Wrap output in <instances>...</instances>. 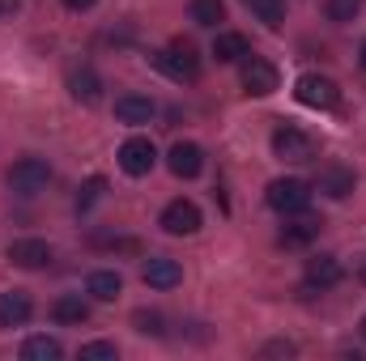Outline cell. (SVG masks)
I'll use <instances>...</instances> for the list:
<instances>
[{"label": "cell", "mask_w": 366, "mask_h": 361, "mask_svg": "<svg viewBox=\"0 0 366 361\" xmlns=\"http://www.w3.org/2000/svg\"><path fill=\"white\" fill-rule=\"evenodd\" d=\"M243 90L252 93V98H269V93L277 90V68L269 64V60H260V56H243Z\"/></svg>", "instance_id": "7"}, {"label": "cell", "mask_w": 366, "mask_h": 361, "mask_svg": "<svg viewBox=\"0 0 366 361\" xmlns=\"http://www.w3.org/2000/svg\"><path fill=\"white\" fill-rule=\"evenodd\" d=\"M294 98H298L302 106H311V111H332V106L341 102V86H337L332 77L302 73V77L294 81Z\"/></svg>", "instance_id": "3"}, {"label": "cell", "mask_w": 366, "mask_h": 361, "mask_svg": "<svg viewBox=\"0 0 366 361\" xmlns=\"http://www.w3.org/2000/svg\"><path fill=\"white\" fill-rule=\"evenodd\" d=\"M51 319L64 323V327H81V323L90 319V302H86L81 293H64V298L51 302Z\"/></svg>", "instance_id": "14"}, {"label": "cell", "mask_w": 366, "mask_h": 361, "mask_svg": "<svg viewBox=\"0 0 366 361\" xmlns=\"http://www.w3.org/2000/svg\"><path fill=\"white\" fill-rule=\"evenodd\" d=\"M47 183H51V166L43 158H21V162L9 166V187L17 195H39Z\"/></svg>", "instance_id": "4"}, {"label": "cell", "mask_w": 366, "mask_h": 361, "mask_svg": "<svg viewBox=\"0 0 366 361\" xmlns=\"http://www.w3.org/2000/svg\"><path fill=\"white\" fill-rule=\"evenodd\" d=\"M324 13H328V21L345 26V21H354V17L362 13V0H328V4H324Z\"/></svg>", "instance_id": "24"}, {"label": "cell", "mask_w": 366, "mask_h": 361, "mask_svg": "<svg viewBox=\"0 0 366 361\" xmlns=\"http://www.w3.org/2000/svg\"><path fill=\"white\" fill-rule=\"evenodd\" d=\"M60 4H64V9H73V13H86V9L98 4V0H60Z\"/></svg>", "instance_id": "28"}, {"label": "cell", "mask_w": 366, "mask_h": 361, "mask_svg": "<svg viewBox=\"0 0 366 361\" xmlns=\"http://www.w3.org/2000/svg\"><path fill=\"white\" fill-rule=\"evenodd\" d=\"M119 349L111 340H94V345H81V361H115Z\"/></svg>", "instance_id": "26"}, {"label": "cell", "mask_w": 366, "mask_h": 361, "mask_svg": "<svg viewBox=\"0 0 366 361\" xmlns=\"http://www.w3.org/2000/svg\"><path fill=\"white\" fill-rule=\"evenodd\" d=\"M9 260L17 264V268H47L51 264V247L43 243V238H17V243H9Z\"/></svg>", "instance_id": "11"}, {"label": "cell", "mask_w": 366, "mask_h": 361, "mask_svg": "<svg viewBox=\"0 0 366 361\" xmlns=\"http://www.w3.org/2000/svg\"><path fill=\"white\" fill-rule=\"evenodd\" d=\"M269 30H281L285 26V0H243Z\"/></svg>", "instance_id": "22"}, {"label": "cell", "mask_w": 366, "mask_h": 361, "mask_svg": "<svg viewBox=\"0 0 366 361\" xmlns=\"http://www.w3.org/2000/svg\"><path fill=\"white\" fill-rule=\"evenodd\" d=\"M154 162H158V149H154L149 136H128V141L119 145V171H124V175L141 179V175L154 171Z\"/></svg>", "instance_id": "6"}, {"label": "cell", "mask_w": 366, "mask_h": 361, "mask_svg": "<svg viewBox=\"0 0 366 361\" xmlns=\"http://www.w3.org/2000/svg\"><path fill=\"white\" fill-rule=\"evenodd\" d=\"M149 60H154V68H158V73H167V77H171V81H179V86H192V81L200 77L196 51H192V43H183V39H175L167 51H154Z\"/></svg>", "instance_id": "1"}, {"label": "cell", "mask_w": 366, "mask_h": 361, "mask_svg": "<svg viewBox=\"0 0 366 361\" xmlns=\"http://www.w3.org/2000/svg\"><path fill=\"white\" fill-rule=\"evenodd\" d=\"M154 115H158L154 98H141V93H124V98H115V119H119V123H149Z\"/></svg>", "instance_id": "13"}, {"label": "cell", "mask_w": 366, "mask_h": 361, "mask_svg": "<svg viewBox=\"0 0 366 361\" xmlns=\"http://www.w3.org/2000/svg\"><path fill=\"white\" fill-rule=\"evenodd\" d=\"M102 195H107V179H102V175H90V179L81 183V191H77V208L86 213V208H94Z\"/></svg>", "instance_id": "25"}, {"label": "cell", "mask_w": 366, "mask_h": 361, "mask_svg": "<svg viewBox=\"0 0 366 361\" xmlns=\"http://www.w3.org/2000/svg\"><path fill=\"white\" fill-rule=\"evenodd\" d=\"M69 90H73V98H77L81 106H94V102L102 98V77L86 64V68H77V73L69 77Z\"/></svg>", "instance_id": "17"}, {"label": "cell", "mask_w": 366, "mask_h": 361, "mask_svg": "<svg viewBox=\"0 0 366 361\" xmlns=\"http://www.w3.org/2000/svg\"><path fill=\"white\" fill-rule=\"evenodd\" d=\"M167 166H171L175 179H196V175L204 171V149H200L196 141H179V145H171Z\"/></svg>", "instance_id": "8"}, {"label": "cell", "mask_w": 366, "mask_h": 361, "mask_svg": "<svg viewBox=\"0 0 366 361\" xmlns=\"http://www.w3.org/2000/svg\"><path fill=\"white\" fill-rule=\"evenodd\" d=\"M358 60H362V68H366V43H362V51H358Z\"/></svg>", "instance_id": "30"}, {"label": "cell", "mask_w": 366, "mask_h": 361, "mask_svg": "<svg viewBox=\"0 0 366 361\" xmlns=\"http://www.w3.org/2000/svg\"><path fill=\"white\" fill-rule=\"evenodd\" d=\"M320 225H324V221H315V217H302V213H298V221H290V225L281 230V247H307V243L320 234Z\"/></svg>", "instance_id": "20"}, {"label": "cell", "mask_w": 366, "mask_h": 361, "mask_svg": "<svg viewBox=\"0 0 366 361\" xmlns=\"http://www.w3.org/2000/svg\"><path fill=\"white\" fill-rule=\"evenodd\" d=\"M243 56H252V47H247L243 34L226 30V34L213 39V60H217V64H234V60H243Z\"/></svg>", "instance_id": "18"}, {"label": "cell", "mask_w": 366, "mask_h": 361, "mask_svg": "<svg viewBox=\"0 0 366 361\" xmlns=\"http://www.w3.org/2000/svg\"><path fill=\"white\" fill-rule=\"evenodd\" d=\"M132 323H137V332H145V336H162V332H167L158 310H137V315H132Z\"/></svg>", "instance_id": "27"}, {"label": "cell", "mask_w": 366, "mask_h": 361, "mask_svg": "<svg viewBox=\"0 0 366 361\" xmlns=\"http://www.w3.org/2000/svg\"><path fill=\"white\" fill-rule=\"evenodd\" d=\"M162 230L175 234V238L196 234V230H200V208H196L192 200H171V204L162 208Z\"/></svg>", "instance_id": "9"}, {"label": "cell", "mask_w": 366, "mask_h": 361, "mask_svg": "<svg viewBox=\"0 0 366 361\" xmlns=\"http://www.w3.org/2000/svg\"><path fill=\"white\" fill-rule=\"evenodd\" d=\"M269 208L281 217H298L311 208V183L307 179H273L269 183Z\"/></svg>", "instance_id": "2"}, {"label": "cell", "mask_w": 366, "mask_h": 361, "mask_svg": "<svg viewBox=\"0 0 366 361\" xmlns=\"http://www.w3.org/2000/svg\"><path fill=\"white\" fill-rule=\"evenodd\" d=\"M273 153L281 162H294V166H302V162H315V141L302 132V128H277L273 132Z\"/></svg>", "instance_id": "5"}, {"label": "cell", "mask_w": 366, "mask_h": 361, "mask_svg": "<svg viewBox=\"0 0 366 361\" xmlns=\"http://www.w3.org/2000/svg\"><path fill=\"white\" fill-rule=\"evenodd\" d=\"M119 289H124V280H119V272H111V268L90 272V280H86V293L98 298V302H115V298H119Z\"/></svg>", "instance_id": "19"}, {"label": "cell", "mask_w": 366, "mask_h": 361, "mask_svg": "<svg viewBox=\"0 0 366 361\" xmlns=\"http://www.w3.org/2000/svg\"><path fill=\"white\" fill-rule=\"evenodd\" d=\"M141 280H145L149 289H175L183 280V268L175 260H167V255H154V260L141 268Z\"/></svg>", "instance_id": "12"}, {"label": "cell", "mask_w": 366, "mask_h": 361, "mask_svg": "<svg viewBox=\"0 0 366 361\" xmlns=\"http://www.w3.org/2000/svg\"><path fill=\"white\" fill-rule=\"evenodd\" d=\"M30 315H34V306H30V298L21 289L0 293V327H21Z\"/></svg>", "instance_id": "15"}, {"label": "cell", "mask_w": 366, "mask_h": 361, "mask_svg": "<svg viewBox=\"0 0 366 361\" xmlns=\"http://www.w3.org/2000/svg\"><path fill=\"white\" fill-rule=\"evenodd\" d=\"M21 9V0H0V17H13Z\"/></svg>", "instance_id": "29"}, {"label": "cell", "mask_w": 366, "mask_h": 361, "mask_svg": "<svg viewBox=\"0 0 366 361\" xmlns=\"http://www.w3.org/2000/svg\"><path fill=\"white\" fill-rule=\"evenodd\" d=\"M315 191H324V195H332V200H345V195L354 191V171H345V166H324L320 179H315Z\"/></svg>", "instance_id": "16"}, {"label": "cell", "mask_w": 366, "mask_h": 361, "mask_svg": "<svg viewBox=\"0 0 366 361\" xmlns=\"http://www.w3.org/2000/svg\"><path fill=\"white\" fill-rule=\"evenodd\" d=\"M192 21L213 30L217 21H226V4L222 0H192Z\"/></svg>", "instance_id": "23"}, {"label": "cell", "mask_w": 366, "mask_h": 361, "mask_svg": "<svg viewBox=\"0 0 366 361\" xmlns=\"http://www.w3.org/2000/svg\"><path fill=\"white\" fill-rule=\"evenodd\" d=\"M341 280H345V268H341L337 255H311V260H307V293L332 289V285H341Z\"/></svg>", "instance_id": "10"}, {"label": "cell", "mask_w": 366, "mask_h": 361, "mask_svg": "<svg viewBox=\"0 0 366 361\" xmlns=\"http://www.w3.org/2000/svg\"><path fill=\"white\" fill-rule=\"evenodd\" d=\"M21 357L26 361H60L64 357V345H60L56 336H30V340L21 345Z\"/></svg>", "instance_id": "21"}, {"label": "cell", "mask_w": 366, "mask_h": 361, "mask_svg": "<svg viewBox=\"0 0 366 361\" xmlns=\"http://www.w3.org/2000/svg\"><path fill=\"white\" fill-rule=\"evenodd\" d=\"M362 340H366V319H362Z\"/></svg>", "instance_id": "31"}]
</instances>
